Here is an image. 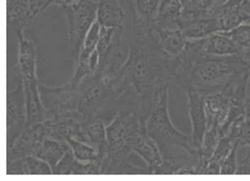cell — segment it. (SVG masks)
Segmentation results:
<instances>
[{
	"instance_id": "cell-20",
	"label": "cell",
	"mask_w": 250,
	"mask_h": 181,
	"mask_svg": "<svg viewBox=\"0 0 250 181\" xmlns=\"http://www.w3.org/2000/svg\"><path fill=\"white\" fill-rule=\"evenodd\" d=\"M37 142L38 140L34 133V128L27 126L25 130L21 133V136L13 142L12 145L6 146V151H8L6 161H14L33 155Z\"/></svg>"
},
{
	"instance_id": "cell-2",
	"label": "cell",
	"mask_w": 250,
	"mask_h": 181,
	"mask_svg": "<svg viewBox=\"0 0 250 181\" xmlns=\"http://www.w3.org/2000/svg\"><path fill=\"white\" fill-rule=\"evenodd\" d=\"M178 58L180 67L173 79L185 92L198 90L208 96L250 78V57L245 51L231 55L206 54L200 51L198 39H192Z\"/></svg>"
},
{
	"instance_id": "cell-13",
	"label": "cell",
	"mask_w": 250,
	"mask_h": 181,
	"mask_svg": "<svg viewBox=\"0 0 250 181\" xmlns=\"http://www.w3.org/2000/svg\"><path fill=\"white\" fill-rule=\"evenodd\" d=\"M101 161H90L81 163L75 157L71 147L66 151L60 163H57L53 174L57 175H90V174H101Z\"/></svg>"
},
{
	"instance_id": "cell-6",
	"label": "cell",
	"mask_w": 250,
	"mask_h": 181,
	"mask_svg": "<svg viewBox=\"0 0 250 181\" xmlns=\"http://www.w3.org/2000/svg\"><path fill=\"white\" fill-rule=\"evenodd\" d=\"M53 0H6V25L18 36L34 30V24Z\"/></svg>"
},
{
	"instance_id": "cell-3",
	"label": "cell",
	"mask_w": 250,
	"mask_h": 181,
	"mask_svg": "<svg viewBox=\"0 0 250 181\" xmlns=\"http://www.w3.org/2000/svg\"><path fill=\"white\" fill-rule=\"evenodd\" d=\"M146 131L158 144L161 152L171 147H180L191 155L200 156V148L195 145L192 135H185L171 122L168 115V87L163 88L156 97L146 121Z\"/></svg>"
},
{
	"instance_id": "cell-4",
	"label": "cell",
	"mask_w": 250,
	"mask_h": 181,
	"mask_svg": "<svg viewBox=\"0 0 250 181\" xmlns=\"http://www.w3.org/2000/svg\"><path fill=\"white\" fill-rule=\"evenodd\" d=\"M62 9L67 21L71 58L73 63H76L86 36L92 24L96 21L98 3L94 0H80L72 5L63 6Z\"/></svg>"
},
{
	"instance_id": "cell-22",
	"label": "cell",
	"mask_w": 250,
	"mask_h": 181,
	"mask_svg": "<svg viewBox=\"0 0 250 181\" xmlns=\"http://www.w3.org/2000/svg\"><path fill=\"white\" fill-rule=\"evenodd\" d=\"M235 146L238 145H236V142L232 141L230 136H223L220 139L219 144H217L216 148L214 151V154H212L208 166H206V169H205V174H208V175H219L224 160L231 152V150Z\"/></svg>"
},
{
	"instance_id": "cell-15",
	"label": "cell",
	"mask_w": 250,
	"mask_h": 181,
	"mask_svg": "<svg viewBox=\"0 0 250 181\" xmlns=\"http://www.w3.org/2000/svg\"><path fill=\"white\" fill-rule=\"evenodd\" d=\"M125 13L119 0H99L96 21L101 27L124 29Z\"/></svg>"
},
{
	"instance_id": "cell-14",
	"label": "cell",
	"mask_w": 250,
	"mask_h": 181,
	"mask_svg": "<svg viewBox=\"0 0 250 181\" xmlns=\"http://www.w3.org/2000/svg\"><path fill=\"white\" fill-rule=\"evenodd\" d=\"M214 12L215 9L212 10L211 15H208V17L181 21V29L187 36V39H201L210 34L219 33L221 27H220L219 19Z\"/></svg>"
},
{
	"instance_id": "cell-24",
	"label": "cell",
	"mask_w": 250,
	"mask_h": 181,
	"mask_svg": "<svg viewBox=\"0 0 250 181\" xmlns=\"http://www.w3.org/2000/svg\"><path fill=\"white\" fill-rule=\"evenodd\" d=\"M133 8V20L142 21L153 27L162 0H129Z\"/></svg>"
},
{
	"instance_id": "cell-23",
	"label": "cell",
	"mask_w": 250,
	"mask_h": 181,
	"mask_svg": "<svg viewBox=\"0 0 250 181\" xmlns=\"http://www.w3.org/2000/svg\"><path fill=\"white\" fill-rule=\"evenodd\" d=\"M214 8L216 6H214L212 0H181V19L191 20L208 17Z\"/></svg>"
},
{
	"instance_id": "cell-1",
	"label": "cell",
	"mask_w": 250,
	"mask_h": 181,
	"mask_svg": "<svg viewBox=\"0 0 250 181\" xmlns=\"http://www.w3.org/2000/svg\"><path fill=\"white\" fill-rule=\"evenodd\" d=\"M180 67V58L172 57L163 49L150 24L133 20L129 57L123 63V78L141 98L142 115L148 118L156 97Z\"/></svg>"
},
{
	"instance_id": "cell-18",
	"label": "cell",
	"mask_w": 250,
	"mask_h": 181,
	"mask_svg": "<svg viewBox=\"0 0 250 181\" xmlns=\"http://www.w3.org/2000/svg\"><path fill=\"white\" fill-rule=\"evenodd\" d=\"M70 148L67 141H58L53 139H43L37 142L36 148L33 151V156L38 157L41 160L46 161L55 169L60 160L62 159L66 151Z\"/></svg>"
},
{
	"instance_id": "cell-26",
	"label": "cell",
	"mask_w": 250,
	"mask_h": 181,
	"mask_svg": "<svg viewBox=\"0 0 250 181\" xmlns=\"http://www.w3.org/2000/svg\"><path fill=\"white\" fill-rule=\"evenodd\" d=\"M68 145L72 150L73 155L81 163H90V161H101V155L95 147L89 145L87 142L79 141L72 137L67 140Z\"/></svg>"
},
{
	"instance_id": "cell-21",
	"label": "cell",
	"mask_w": 250,
	"mask_h": 181,
	"mask_svg": "<svg viewBox=\"0 0 250 181\" xmlns=\"http://www.w3.org/2000/svg\"><path fill=\"white\" fill-rule=\"evenodd\" d=\"M154 32L158 36L163 49L172 57H178L188 42L182 29H158Z\"/></svg>"
},
{
	"instance_id": "cell-11",
	"label": "cell",
	"mask_w": 250,
	"mask_h": 181,
	"mask_svg": "<svg viewBox=\"0 0 250 181\" xmlns=\"http://www.w3.org/2000/svg\"><path fill=\"white\" fill-rule=\"evenodd\" d=\"M106 121L99 116L87 118L81 122V136L79 141L87 142L100 152L101 159L104 156L107 146Z\"/></svg>"
},
{
	"instance_id": "cell-29",
	"label": "cell",
	"mask_w": 250,
	"mask_h": 181,
	"mask_svg": "<svg viewBox=\"0 0 250 181\" xmlns=\"http://www.w3.org/2000/svg\"><path fill=\"white\" fill-rule=\"evenodd\" d=\"M238 148V146H235L231 150V152L224 160L223 165H221V169H220V174H223V175H232V174H236V169H238V160H236Z\"/></svg>"
},
{
	"instance_id": "cell-19",
	"label": "cell",
	"mask_w": 250,
	"mask_h": 181,
	"mask_svg": "<svg viewBox=\"0 0 250 181\" xmlns=\"http://www.w3.org/2000/svg\"><path fill=\"white\" fill-rule=\"evenodd\" d=\"M201 53L214 55H231L240 53L239 48L229 36L221 33H214L200 39Z\"/></svg>"
},
{
	"instance_id": "cell-12",
	"label": "cell",
	"mask_w": 250,
	"mask_h": 181,
	"mask_svg": "<svg viewBox=\"0 0 250 181\" xmlns=\"http://www.w3.org/2000/svg\"><path fill=\"white\" fill-rule=\"evenodd\" d=\"M38 85H40L38 82L23 83L25 93V105H27L28 127H34L51 118V116L48 115V112L46 111L44 106H43L42 100H41Z\"/></svg>"
},
{
	"instance_id": "cell-25",
	"label": "cell",
	"mask_w": 250,
	"mask_h": 181,
	"mask_svg": "<svg viewBox=\"0 0 250 181\" xmlns=\"http://www.w3.org/2000/svg\"><path fill=\"white\" fill-rule=\"evenodd\" d=\"M221 137H223V133H221L219 127H208L206 132H205L201 147H200V159L204 163V174L205 169H206V166H208V161H210L211 156L214 154L215 148H216Z\"/></svg>"
},
{
	"instance_id": "cell-28",
	"label": "cell",
	"mask_w": 250,
	"mask_h": 181,
	"mask_svg": "<svg viewBox=\"0 0 250 181\" xmlns=\"http://www.w3.org/2000/svg\"><path fill=\"white\" fill-rule=\"evenodd\" d=\"M23 159H24L25 167H27V174H29V175H49V174H53V169L46 161L41 160L33 155L23 157Z\"/></svg>"
},
{
	"instance_id": "cell-16",
	"label": "cell",
	"mask_w": 250,
	"mask_h": 181,
	"mask_svg": "<svg viewBox=\"0 0 250 181\" xmlns=\"http://www.w3.org/2000/svg\"><path fill=\"white\" fill-rule=\"evenodd\" d=\"M181 0H162L153 29H181Z\"/></svg>"
},
{
	"instance_id": "cell-9",
	"label": "cell",
	"mask_w": 250,
	"mask_h": 181,
	"mask_svg": "<svg viewBox=\"0 0 250 181\" xmlns=\"http://www.w3.org/2000/svg\"><path fill=\"white\" fill-rule=\"evenodd\" d=\"M18 60L16 64L17 79L21 83L38 82L36 73L37 63V36H28L24 33L18 34Z\"/></svg>"
},
{
	"instance_id": "cell-30",
	"label": "cell",
	"mask_w": 250,
	"mask_h": 181,
	"mask_svg": "<svg viewBox=\"0 0 250 181\" xmlns=\"http://www.w3.org/2000/svg\"><path fill=\"white\" fill-rule=\"evenodd\" d=\"M236 174L240 175H250V145L248 148V152L245 155L244 160L238 163V169H236Z\"/></svg>"
},
{
	"instance_id": "cell-10",
	"label": "cell",
	"mask_w": 250,
	"mask_h": 181,
	"mask_svg": "<svg viewBox=\"0 0 250 181\" xmlns=\"http://www.w3.org/2000/svg\"><path fill=\"white\" fill-rule=\"evenodd\" d=\"M187 96L188 103L189 118L192 122V137L195 145L198 148L201 147L202 140L206 130H208V120H206V112H205V98L206 94L198 92V90H187L185 92Z\"/></svg>"
},
{
	"instance_id": "cell-7",
	"label": "cell",
	"mask_w": 250,
	"mask_h": 181,
	"mask_svg": "<svg viewBox=\"0 0 250 181\" xmlns=\"http://www.w3.org/2000/svg\"><path fill=\"white\" fill-rule=\"evenodd\" d=\"M27 127L24 86L21 81L6 96V146H10Z\"/></svg>"
},
{
	"instance_id": "cell-8",
	"label": "cell",
	"mask_w": 250,
	"mask_h": 181,
	"mask_svg": "<svg viewBox=\"0 0 250 181\" xmlns=\"http://www.w3.org/2000/svg\"><path fill=\"white\" fill-rule=\"evenodd\" d=\"M234 87L212 92V93H208L206 96V98H205V112H206V120H208V128L212 126L219 127L220 131L225 128L226 124L229 121L230 113H231L232 105H234V94H232Z\"/></svg>"
},
{
	"instance_id": "cell-32",
	"label": "cell",
	"mask_w": 250,
	"mask_h": 181,
	"mask_svg": "<svg viewBox=\"0 0 250 181\" xmlns=\"http://www.w3.org/2000/svg\"><path fill=\"white\" fill-rule=\"evenodd\" d=\"M229 1L230 0H212V4H214V6H223L229 3Z\"/></svg>"
},
{
	"instance_id": "cell-27",
	"label": "cell",
	"mask_w": 250,
	"mask_h": 181,
	"mask_svg": "<svg viewBox=\"0 0 250 181\" xmlns=\"http://www.w3.org/2000/svg\"><path fill=\"white\" fill-rule=\"evenodd\" d=\"M219 33L224 34V36H229L230 39L236 44V47H238L240 52L250 48V24L249 23H244V24H240L239 27L234 28V29L225 30V32H219Z\"/></svg>"
},
{
	"instance_id": "cell-31",
	"label": "cell",
	"mask_w": 250,
	"mask_h": 181,
	"mask_svg": "<svg viewBox=\"0 0 250 181\" xmlns=\"http://www.w3.org/2000/svg\"><path fill=\"white\" fill-rule=\"evenodd\" d=\"M77 1H80V0H53V4H56V5L63 8V6L72 5V4L77 3Z\"/></svg>"
},
{
	"instance_id": "cell-17",
	"label": "cell",
	"mask_w": 250,
	"mask_h": 181,
	"mask_svg": "<svg viewBox=\"0 0 250 181\" xmlns=\"http://www.w3.org/2000/svg\"><path fill=\"white\" fill-rule=\"evenodd\" d=\"M133 151L141 157H143V160L146 163V166L149 167L150 174L157 175V170L163 163V156H162L158 144L146 132L134 142Z\"/></svg>"
},
{
	"instance_id": "cell-33",
	"label": "cell",
	"mask_w": 250,
	"mask_h": 181,
	"mask_svg": "<svg viewBox=\"0 0 250 181\" xmlns=\"http://www.w3.org/2000/svg\"><path fill=\"white\" fill-rule=\"evenodd\" d=\"M241 1H244V0H230L229 3H232V4H238V3H241Z\"/></svg>"
},
{
	"instance_id": "cell-5",
	"label": "cell",
	"mask_w": 250,
	"mask_h": 181,
	"mask_svg": "<svg viewBox=\"0 0 250 181\" xmlns=\"http://www.w3.org/2000/svg\"><path fill=\"white\" fill-rule=\"evenodd\" d=\"M43 106L51 118H76L83 121L79 113V83L70 81L60 87L38 85Z\"/></svg>"
}]
</instances>
